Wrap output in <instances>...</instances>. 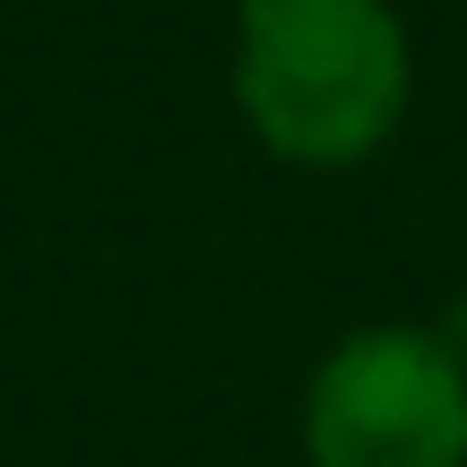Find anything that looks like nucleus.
<instances>
[{
    "instance_id": "nucleus-2",
    "label": "nucleus",
    "mask_w": 467,
    "mask_h": 467,
    "mask_svg": "<svg viewBox=\"0 0 467 467\" xmlns=\"http://www.w3.org/2000/svg\"><path fill=\"white\" fill-rule=\"evenodd\" d=\"M312 467H467V372L441 329L372 320L320 355L303 389Z\"/></svg>"
},
{
    "instance_id": "nucleus-3",
    "label": "nucleus",
    "mask_w": 467,
    "mask_h": 467,
    "mask_svg": "<svg viewBox=\"0 0 467 467\" xmlns=\"http://www.w3.org/2000/svg\"><path fill=\"white\" fill-rule=\"evenodd\" d=\"M441 337H451V355H459V372H467V285H459V303H451V329H441Z\"/></svg>"
},
{
    "instance_id": "nucleus-1",
    "label": "nucleus",
    "mask_w": 467,
    "mask_h": 467,
    "mask_svg": "<svg viewBox=\"0 0 467 467\" xmlns=\"http://www.w3.org/2000/svg\"><path fill=\"white\" fill-rule=\"evenodd\" d=\"M416 96L399 0H243L234 104L251 139L303 173H347L389 148Z\"/></svg>"
}]
</instances>
